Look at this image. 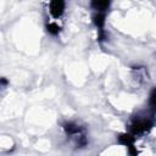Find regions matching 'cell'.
Instances as JSON below:
<instances>
[{"label": "cell", "instance_id": "5b68a950", "mask_svg": "<svg viewBox=\"0 0 156 156\" xmlns=\"http://www.w3.org/2000/svg\"><path fill=\"white\" fill-rule=\"evenodd\" d=\"M110 4H111V0H91L90 1V7L95 12L106 13L108 7H110Z\"/></svg>", "mask_w": 156, "mask_h": 156}, {"label": "cell", "instance_id": "277c9868", "mask_svg": "<svg viewBox=\"0 0 156 156\" xmlns=\"http://www.w3.org/2000/svg\"><path fill=\"white\" fill-rule=\"evenodd\" d=\"M118 141H119L122 145L127 146L130 154H136V150L133 147V146H134V135H133L132 133L121 134L119 138H118Z\"/></svg>", "mask_w": 156, "mask_h": 156}, {"label": "cell", "instance_id": "3957f363", "mask_svg": "<svg viewBox=\"0 0 156 156\" xmlns=\"http://www.w3.org/2000/svg\"><path fill=\"white\" fill-rule=\"evenodd\" d=\"M65 0H49V12L52 18H60L65 12Z\"/></svg>", "mask_w": 156, "mask_h": 156}, {"label": "cell", "instance_id": "7a4b0ae2", "mask_svg": "<svg viewBox=\"0 0 156 156\" xmlns=\"http://www.w3.org/2000/svg\"><path fill=\"white\" fill-rule=\"evenodd\" d=\"M152 127V122L149 118H136L130 124V133L133 135L135 134H144L149 132Z\"/></svg>", "mask_w": 156, "mask_h": 156}, {"label": "cell", "instance_id": "52a82bcc", "mask_svg": "<svg viewBox=\"0 0 156 156\" xmlns=\"http://www.w3.org/2000/svg\"><path fill=\"white\" fill-rule=\"evenodd\" d=\"M149 104H150V106H151L154 110H156V88H154V89L151 90V93H150Z\"/></svg>", "mask_w": 156, "mask_h": 156}, {"label": "cell", "instance_id": "8992f818", "mask_svg": "<svg viewBox=\"0 0 156 156\" xmlns=\"http://www.w3.org/2000/svg\"><path fill=\"white\" fill-rule=\"evenodd\" d=\"M46 29H48V32H49L50 34H52V35H57L58 32H60V27H58V24H57L56 22H50V23H48V24H46Z\"/></svg>", "mask_w": 156, "mask_h": 156}, {"label": "cell", "instance_id": "6da1fadb", "mask_svg": "<svg viewBox=\"0 0 156 156\" xmlns=\"http://www.w3.org/2000/svg\"><path fill=\"white\" fill-rule=\"evenodd\" d=\"M63 130H65L67 138H69L77 147H82V146L87 145L88 140H87L85 129L83 127H80L79 124H77L76 122H66L63 124Z\"/></svg>", "mask_w": 156, "mask_h": 156}]
</instances>
